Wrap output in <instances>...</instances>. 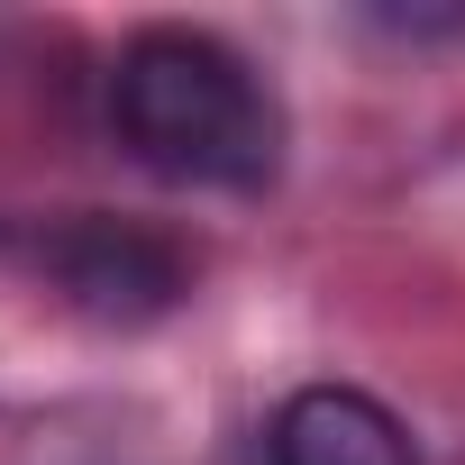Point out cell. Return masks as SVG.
<instances>
[{
    "mask_svg": "<svg viewBox=\"0 0 465 465\" xmlns=\"http://www.w3.org/2000/svg\"><path fill=\"white\" fill-rule=\"evenodd\" d=\"M110 128L119 146L164 173V183H210V192H256L283 164V110L201 28H146L119 46L110 74Z\"/></svg>",
    "mask_w": 465,
    "mask_h": 465,
    "instance_id": "obj_1",
    "label": "cell"
},
{
    "mask_svg": "<svg viewBox=\"0 0 465 465\" xmlns=\"http://www.w3.org/2000/svg\"><path fill=\"white\" fill-rule=\"evenodd\" d=\"M55 283L74 311L110 320V329H137V320H164L183 302V256L146 228H119V219H74L55 238Z\"/></svg>",
    "mask_w": 465,
    "mask_h": 465,
    "instance_id": "obj_2",
    "label": "cell"
},
{
    "mask_svg": "<svg viewBox=\"0 0 465 465\" xmlns=\"http://www.w3.org/2000/svg\"><path fill=\"white\" fill-rule=\"evenodd\" d=\"M274 465H420L411 429L356 392V383H311L274 411Z\"/></svg>",
    "mask_w": 465,
    "mask_h": 465,
    "instance_id": "obj_3",
    "label": "cell"
},
{
    "mask_svg": "<svg viewBox=\"0 0 465 465\" xmlns=\"http://www.w3.org/2000/svg\"><path fill=\"white\" fill-rule=\"evenodd\" d=\"M383 28H401V37H447V28H465V10H374Z\"/></svg>",
    "mask_w": 465,
    "mask_h": 465,
    "instance_id": "obj_4",
    "label": "cell"
}]
</instances>
